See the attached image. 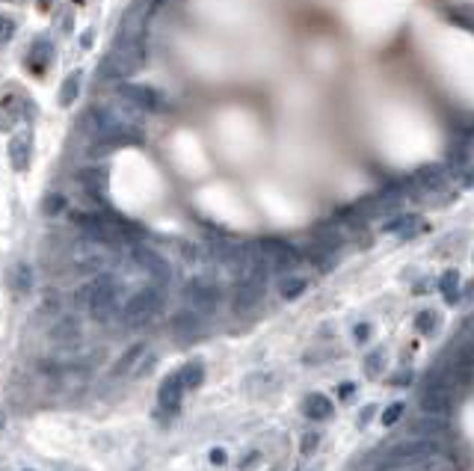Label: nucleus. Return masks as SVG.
Instances as JSON below:
<instances>
[{
  "label": "nucleus",
  "mask_w": 474,
  "mask_h": 471,
  "mask_svg": "<svg viewBox=\"0 0 474 471\" xmlns=\"http://www.w3.org/2000/svg\"><path fill=\"white\" fill-rule=\"evenodd\" d=\"M12 33H15V21L6 18V15H0V42H6Z\"/></svg>",
  "instance_id": "c85d7f7f"
},
{
  "label": "nucleus",
  "mask_w": 474,
  "mask_h": 471,
  "mask_svg": "<svg viewBox=\"0 0 474 471\" xmlns=\"http://www.w3.org/2000/svg\"><path fill=\"white\" fill-rule=\"evenodd\" d=\"M302 412H306V418H312V421H324V418L332 415V403L326 394H309L306 403H302Z\"/></svg>",
  "instance_id": "4468645a"
},
{
  "label": "nucleus",
  "mask_w": 474,
  "mask_h": 471,
  "mask_svg": "<svg viewBox=\"0 0 474 471\" xmlns=\"http://www.w3.org/2000/svg\"><path fill=\"white\" fill-rule=\"evenodd\" d=\"M143 353H145V344H133V347H131V350L125 353V356L116 362L113 374H116V377H122V374H131V371H133V365H137V362L143 359Z\"/></svg>",
  "instance_id": "dca6fc26"
},
{
  "label": "nucleus",
  "mask_w": 474,
  "mask_h": 471,
  "mask_svg": "<svg viewBox=\"0 0 474 471\" xmlns=\"http://www.w3.org/2000/svg\"><path fill=\"white\" fill-rule=\"evenodd\" d=\"M92 297H95V279H89L87 284H80V288L75 291V309H87L89 311Z\"/></svg>",
  "instance_id": "5701e85b"
},
{
  "label": "nucleus",
  "mask_w": 474,
  "mask_h": 471,
  "mask_svg": "<svg viewBox=\"0 0 474 471\" xmlns=\"http://www.w3.org/2000/svg\"><path fill=\"white\" fill-rule=\"evenodd\" d=\"M403 415V403H392L385 412H382V427H395Z\"/></svg>",
  "instance_id": "a878e982"
},
{
  "label": "nucleus",
  "mask_w": 474,
  "mask_h": 471,
  "mask_svg": "<svg viewBox=\"0 0 474 471\" xmlns=\"http://www.w3.org/2000/svg\"><path fill=\"white\" fill-rule=\"evenodd\" d=\"M267 279H237V291H234V309L246 311L252 306H258V299L264 297Z\"/></svg>",
  "instance_id": "6e6552de"
},
{
  "label": "nucleus",
  "mask_w": 474,
  "mask_h": 471,
  "mask_svg": "<svg viewBox=\"0 0 474 471\" xmlns=\"http://www.w3.org/2000/svg\"><path fill=\"white\" fill-rule=\"evenodd\" d=\"M436 323H439V314L436 311H418V317H415V329L424 332V335H433Z\"/></svg>",
  "instance_id": "b1692460"
},
{
  "label": "nucleus",
  "mask_w": 474,
  "mask_h": 471,
  "mask_svg": "<svg viewBox=\"0 0 474 471\" xmlns=\"http://www.w3.org/2000/svg\"><path fill=\"white\" fill-rule=\"evenodd\" d=\"M184 299L196 314H211L219 306V288L211 279H193L187 288H184Z\"/></svg>",
  "instance_id": "39448f33"
},
{
  "label": "nucleus",
  "mask_w": 474,
  "mask_h": 471,
  "mask_svg": "<svg viewBox=\"0 0 474 471\" xmlns=\"http://www.w3.org/2000/svg\"><path fill=\"white\" fill-rule=\"evenodd\" d=\"M181 394H184V382H181L178 374H172V377H166V379H163L160 392H158V400H160V406H163V409H178Z\"/></svg>",
  "instance_id": "f8f14e48"
},
{
  "label": "nucleus",
  "mask_w": 474,
  "mask_h": 471,
  "mask_svg": "<svg viewBox=\"0 0 474 471\" xmlns=\"http://www.w3.org/2000/svg\"><path fill=\"white\" fill-rule=\"evenodd\" d=\"M116 311H118V284H116L113 276L98 273L95 276V297H92L89 314L95 317L98 323H107Z\"/></svg>",
  "instance_id": "7ed1b4c3"
},
{
  "label": "nucleus",
  "mask_w": 474,
  "mask_h": 471,
  "mask_svg": "<svg viewBox=\"0 0 474 471\" xmlns=\"http://www.w3.org/2000/svg\"><path fill=\"white\" fill-rule=\"evenodd\" d=\"M39 6H42V9H48V6H50V0H39Z\"/></svg>",
  "instance_id": "c9c22d12"
},
{
  "label": "nucleus",
  "mask_w": 474,
  "mask_h": 471,
  "mask_svg": "<svg viewBox=\"0 0 474 471\" xmlns=\"http://www.w3.org/2000/svg\"><path fill=\"white\" fill-rule=\"evenodd\" d=\"M80 95V72H72L69 77L62 80V89H60V104L62 107H72Z\"/></svg>",
  "instance_id": "f3484780"
},
{
  "label": "nucleus",
  "mask_w": 474,
  "mask_h": 471,
  "mask_svg": "<svg viewBox=\"0 0 474 471\" xmlns=\"http://www.w3.org/2000/svg\"><path fill=\"white\" fill-rule=\"evenodd\" d=\"M353 392H356V385H341V389H338V394H341L344 400H347V397H350Z\"/></svg>",
  "instance_id": "72a5a7b5"
},
{
  "label": "nucleus",
  "mask_w": 474,
  "mask_h": 471,
  "mask_svg": "<svg viewBox=\"0 0 474 471\" xmlns=\"http://www.w3.org/2000/svg\"><path fill=\"white\" fill-rule=\"evenodd\" d=\"M368 335H370V326H368V323L356 326V341H368Z\"/></svg>",
  "instance_id": "7c9ffc66"
},
{
  "label": "nucleus",
  "mask_w": 474,
  "mask_h": 471,
  "mask_svg": "<svg viewBox=\"0 0 474 471\" xmlns=\"http://www.w3.org/2000/svg\"><path fill=\"white\" fill-rule=\"evenodd\" d=\"M133 261H137L143 270L148 273V276H155L158 282H166L169 279V264L158 255V252H151V249H133Z\"/></svg>",
  "instance_id": "9d476101"
},
{
  "label": "nucleus",
  "mask_w": 474,
  "mask_h": 471,
  "mask_svg": "<svg viewBox=\"0 0 474 471\" xmlns=\"http://www.w3.org/2000/svg\"><path fill=\"white\" fill-rule=\"evenodd\" d=\"M409 377H412L409 371H403V374H397V377H395L392 382H397V385H409Z\"/></svg>",
  "instance_id": "473e14b6"
},
{
  "label": "nucleus",
  "mask_w": 474,
  "mask_h": 471,
  "mask_svg": "<svg viewBox=\"0 0 474 471\" xmlns=\"http://www.w3.org/2000/svg\"><path fill=\"white\" fill-rule=\"evenodd\" d=\"M306 279H299V276H285L282 282H279V294H282V299H297L302 291H306Z\"/></svg>",
  "instance_id": "aec40b11"
},
{
  "label": "nucleus",
  "mask_w": 474,
  "mask_h": 471,
  "mask_svg": "<svg viewBox=\"0 0 474 471\" xmlns=\"http://www.w3.org/2000/svg\"><path fill=\"white\" fill-rule=\"evenodd\" d=\"M110 261V252H107V243L104 240H80L75 246V267H77V273L83 276H98L101 270L107 267Z\"/></svg>",
  "instance_id": "20e7f679"
},
{
  "label": "nucleus",
  "mask_w": 474,
  "mask_h": 471,
  "mask_svg": "<svg viewBox=\"0 0 474 471\" xmlns=\"http://www.w3.org/2000/svg\"><path fill=\"white\" fill-rule=\"evenodd\" d=\"M382 365H385V353H382V350H374V353H370V356L365 359V374L377 377V374L382 371Z\"/></svg>",
  "instance_id": "393cba45"
},
{
  "label": "nucleus",
  "mask_w": 474,
  "mask_h": 471,
  "mask_svg": "<svg viewBox=\"0 0 474 471\" xmlns=\"http://www.w3.org/2000/svg\"><path fill=\"white\" fill-rule=\"evenodd\" d=\"M48 335H50V341H54V344L72 347V344L80 341V321H77V317H72V314H65V317H60L54 326H50Z\"/></svg>",
  "instance_id": "1a4fd4ad"
},
{
  "label": "nucleus",
  "mask_w": 474,
  "mask_h": 471,
  "mask_svg": "<svg viewBox=\"0 0 474 471\" xmlns=\"http://www.w3.org/2000/svg\"><path fill=\"white\" fill-rule=\"evenodd\" d=\"M314 445H317V436H306V442H302V450L312 453V450H314Z\"/></svg>",
  "instance_id": "2f4dec72"
},
{
  "label": "nucleus",
  "mask_w": 474,
  "mask_h": 471,
  "mask_svg": "<svg viewBox=\"0 0 474 471\" xmlns=\"http://www.w3.org/2000/svg\"><path fill=\"white\" fill-rule=\"evenodd\" d=\"M30 151H33V143H30V133H15L9 140V160H12V170L24 172L30 166Z\"/></svg>",
  "instance_id": "9b49d317"
},
{
  "label": "nucleus",
  "mask_w": 474,
  "mask_h": 471,
  "mask_svg": "<svg viewBox=\"0 0 474 471\" xmlns=\"http://www.w3.org/2000/svg\"><path fill=\"white\" fill-rule=\"evenodd\" d=\"M178 377H181V382H184V389H199L202 379H205V367H202L199 362H190V365L181 367Z\"/></svg>",
  "instance_id": "a211bd4d"
},
{
  "label": "nucleus",
  "mask_w": 474,
  "mask_h": 471,
  "mask_svg": "<svg viewBox=\"0 0 474 471\" xmlns=\"http://www.w3.org/2000/svg\"><path fill=\"white\" fill-rule=\"evenodd\" d=\"M163 309V294L158 288H143L137 291L122 309V321L128 326H143L151 317H158V311Z\"/></svg>",
  "instance_id": "f03ea898"
},
{
  "label": "nucleus",
  "mask_w": 474,
  "mask_h": 471,
  "mask_svg": "<svg viewBox=\"0 0 474 471\" xmlns=\"http://www.w3.org/2000/svg\"><path fill=\"white\" fill-rule=\"evenodd\" d=\"M9 284H12V291L18 294V297L30 294L33 291V267L24 264V261H18V264L12 267V273H9Z\"/></svg>",
  "instance_id": "ddd939ff"
},
{
  "label": "nucleus",
  "mask_w": 474,
  "mask_h": 471,
  "mask_svg": "<svg viewBox=\"0 0 474 471\" xmlns=\"http://www.w3.org/2000/svg\"><path fill=\"white\" fill-rule=\"evenodd\" d=\"M453 389L439 379H430L427 389H424V397H421V409L424 415H433V418H448L451 409H453Z\"/></svg>",
  "instance_id": "423d86ee"
},
{
  "label": "nucleus",
  "mask_w": 474,
  "mask_h": 471,
  "mask_svg": "<svg viewBox=\"0 0 474 471\" xmlns=\"http://www.w3.org/2000/svg\"><path fill=\"white\" fill-rule=\"evenodd\" d=\"M456 288H460V273H456V270H445L442 279H439V291L445 294L448 302H456Z\"/></svg>",
  "instance_id": "412c9836"
},
{
  "label": "nucleus",
  "mask_w": 474,
  "mask_h": 471,
  "mask_svg": "<svg viewBox=\"0 0 474 471\" xmlns=\"http://www.w3.org/2000/svg\"><path fill=\"white\" fill-rule=\"evenodd\" d=\"M211 462H214V465H223V462H226V450H223V448H214V450H211Z\"/></svg>",
  "instance_id": "c756f323"
},
{
  "label": "nucleus",
  "mask_w": 474,
  "mask_h": 471,
  "mask_svg": "<svg viewBox=\"0 0 474 471\" xmlns=\"http://www.w3.org/2000/svg\"><path fill=\"white\" fill-rule=\"evenodd\" d=\"M54 60V45L50 42H45V39H39L36 45L30 48V62L36 65V69H45V65Z\"/></svg>",
  "instance_id": "6ab92c4d"
},
{
  "label": "nucleus",
  "mask_w": 474,
  "mask_h": 471,
  "mask_svg": "<svg viewBox=\"0 0 474 471\" xmlns=\"http://www.w3.org/2000/svg\"><path fill=\"white\" fill-rule=\"evenodd\" d=\"M118 95H122L125 104H133L137 110H155L160 107V98L151 87H143V83H128L122 80V87H118Z\"/></svg>",
  "instance_id": "0eeeda50"
},
{
  "label": "nucleus",
  "mask_w": 474,
  "mask_h": 471,
  "mask_svg": "<svg viewBox=\"0 0 474 471\" xmlns=\"http://www.w3.org/2000/svg\"><path fill=\"white\" fill-rule=\"evenodd\" d=\"M460 184L465 190H471L474 187V163H465L463 166V172H460Z\"/></svg>",
  "instance_id": "cd10ccee"
},
{
  "label": "nucleus",
  "mask_w": 474,
  "mask_h": 471,
  "mask_svg": "<svg viewBox=\"0 0 474 471\" xmlns=\"http://www.w3.org/2000/svg\"><path fill=\"white\" fill-rule=\"evenodd\" d=\"M415 228H418V216H415V214H400V216H395V220H388L382 231L400 234V238H412Z\"/></svg>",
  "instance_id": "2eb2a0df"
},
{
  "label": "nucleus",
  "mask_w": 474,
  "mask_h": 471,
  "mask_svg": "<svg viewBox=\"0 0 474 471\" xmlns=\"http://www.w3.org/2000/svg\"><path fill=\"white\" fill-rule=\"evenodd\" d=\"M80 181H83V187H89V190L101 193V190H104L107 172H104V170H83V172H80Z\"/></svg>",
  "instance_id": "4be33fe9"
},
{
  "label": "nucleus",
  "mask_w": 474,
  "mask_h": 471,
  "mask_svg": "<svg viewBox=\"0 0 474 471\" xmlns=\"http://www.w3.org/2000/svg\"><path fill=\"white\" fill-rule=\"evenodd\" d=\"M145 62V42L143 39H128L116 50H110L104 65H101L98 77L104 80H128L133 72H140Z\"/></svg>",
  "instance_id": "f257e3e1"
},
{
  "label": "nucleus",
  "mask_w": 474,
  "mask_h": 471,
  "mask_svg": "<svg viewBox=\"0 0 474 471\" xmlns=\"http://www.w3.org/2000/svg\"><path fill=\"white\" fill-rule=\"evenodd\" d=\"M62 205H65L62 196H48V199H45V214H60Z\"/></svg>",
  "instance_id": "bb28decb"
},
{
  "label": "nucleus",
  "mask_w": 474,
  "mask_h": 471,
  "mask_svg": "<svg viewBox=\"0 0 474 471\" xmlns=\"http://www.w3.org/2000/svg\"><path fill=\"white\" fill-rule=\"evenodd\" d=\"M368 418H374V406H368V409H365V412H362V418H359V421H362V424H365V421H368Z\"/></svg>",
  "instance_id": "f704fd0d"
}]
</instances>
